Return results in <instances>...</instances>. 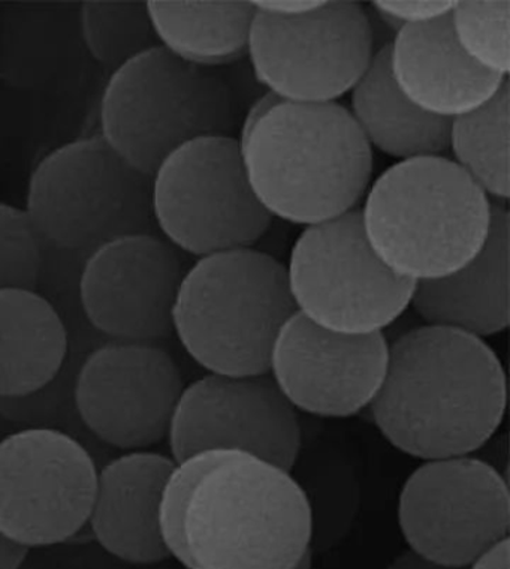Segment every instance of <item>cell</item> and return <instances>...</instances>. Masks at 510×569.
I'll use <instances>...</instances> for the list:
<instances>
[{
  "instance_id": "cell-26",
  "label": "cell",
  "mask_w": 510,
  "mask_h": 569,
  "mask_svg": "<svg viewBox=\"0 0 510 569\" xmlns=\"http://www.w3.org/2000/svg\"><path fill=\"white\" fill-rule=\"evenodd\" d=\"M78 32L94 62L111 72L133 56L159 46L146 2L78 3Z\"/></svg>"
},
{
  "instance_id": "cell-10",
  "label": "cell",
  "mask_w": 510,
  "mask_h": 569,
  "mask_svg": "<svg viewBox=\"0 0 510 569\" xmlns=\"http://www.w3.org/2000/svg\"><path fill=\"white\" fill-rule=\"evenodd\" d=\"M378 50L370 17L357 2H323L292 19L254 11L250 23L254 79L282 102L339 103L360 83Z\"/></svg>"
},
{
  "instance_id": "cell-33",
  "label": "cell",
  "mask_w": 510,
  "mask_h": 569,
  "mask_svg": "<svg viewBox=\"0 0 510 569\" xmlns=\"http://www.w3.org/2000/svg\"><path fill=\"white\" fill-rule=\"evenodd\" d=\"M29 550L0 532V569H20L28 559Z\"/></svg>"
},
{
  "instance_id": "cell-4",
  "label": "cell",
  "mask_w": 510,
  "mask_h": 569,
  "mask_svg": "<svg viewBox=\"0 0 510 569\" xmlns=\"http://www.w3.org/2000/svg\"><path fill=\"white\" fill-rule=\"evenodd\" d=\"M492 202L448 157L397 162L371 182L360 209L371 251L414 284L457 273L482 251Z\"/></svg>"
},
{
  "instance_id": "cell-29",
  "label": "cell",
  "mask_w": 510,
  "mask_h": 569,
  "mask_svg": "<svg viewBox=\"0 0 510 569\" xmlns=\"http://www.w3.org/2000/svg\"><path fill=\"white\" fill-rule=\"evenodd\" d=\"M456 2H374L371 12L392 37L408 26L433 23L451 14Z\"/></svg>"
},
{
  "instance_id": "cell-11",
  "label": "cell",
  "mask_w": 510,
  "mask_h": 569,
  "mask_svg": "<svg viewBox=\"0 0 510 569\" xmlns=\"http://www.w3.org/2000/svg\"><path fill=\"white\" fill-rule=\"evenodd\" d=\"M99 469L67 430L23 427L0 439V532L24 549L63 545L89 523Z\"/></svg>"
},
{
  "instance_id": "cell-31",
  "label": "cell",
  "mask_w": 510,
  "mask_h": 569,
  "mask_svg": "<svg viewBox=\"0 0 510 569\" xmlns=\"http://www.w3.org/2000/svg\"><path fill=\"white\" fill-rule=\"evenodd\" d=\"M509 538H504L479 555L466 569H509Z\"/></svg>"
},
{
  "instance_id": "cell-9",
  "label": "cell",
  "mask_w": 510,
  "mask_h": 569,
  "mask_svg": "<svg viewBox=\"0 0 510 569\" xmlns=\"http://www.w3.org/2000/svg\"><path fill=\"white\" fill-rule=\"evenodd\" d=\"M284 270L297 313L339 335H383L410 308L414 291L371 251L360 209L306 228Z\"/></svg>"
},
{
  "instance_id": "cell-15",
  "label": "cell",
  "mask_w": 510,
  "mask_h": 569,
  "mask_svg": "<svg viewBox=\"0 0 510 569\" xmlns=\"http://www.w3.org/2000/svg\"><path fill=\"white\" fill-rule=\"evenodd\" d=\"M167 439L174 461L202 451L233 450L289 472L304 446L300 417L270 375L207 373L184 386Z\"/></svg>"
},
{
  "instance_id": "cell-1",
  "label": "cell",
  "mask_w": 510,
  "mask_h": 569,
  "mask_svg": "<svg viewBox=\"0 0 510 569\" xmlns=\"http://www.w3.org/2000/svg\"><path fill=\"white\" fill-rule=\"evenodd\" d=\"M159 523L184 569H293L311 551L310 510L292 473L243 451L176 461Z\"/></svg>"
},
{
  "instance_id": "cell-23",
  "label": "cell",
  "mask_w": 510,
  "mask_h": 569,
  "mask_svg": "<svg viewBox=\"0 0 510 569\" xmlns=\"http://www.w3.org/2000/svg\"><path fill=\"white\" fill-rule=\"evenodd\" d=\"M77 40V3H0V81L17 89L47 83Z\"/></svg>"
},
{
  "instance_id": "cell-12",
  "label": "cell",
  "mask_w": 510,
  "mask_h": 569,
  "mask_svg": "<svg viewBox=\"0 0 510 569\" xmlns=\"http://www.w3.org/2000/svg\"><path fill=\"white\" fill-rule=\"evenodd\" d=\"M397 516L410 550L466 568L509 538L508 481L473 456L423 461L404 481Z\"/></svg>"
},
{
  "instance_id": "cell-7",
  "label": "cell",
  "mask_w": 510,
  "mask_h": 569,
  "mask_svg": "<svg viewBox=\"0 0 510 569\" xmlns=\"http://www.w3.org/2000/svg\"><path fill=\"white\" fill-rule=\"evenodd\" d=\"M26 213L42 243L86 257L117 237L156 231L151 176L129 166L99 133L64 142L30 174Z\"/></svg>"
},
{
  "instance_id": "cell-13",
  "label": "cell",
  "mask_w": 510,
  "mask_h": 569,
  "mask_svg": "<svg viewBox=\"0 0 510 569\" xmlns=\"http://www.w3.org/2000/svg\"><path fill=\"white\" fill-rule=\"evenodd\" d=\"M183 388L179 366L158 343L106 340L78 366L73 405L98 441L142 451L167 439Z\"/></svg>"
},
{
  "instance_id": "cell-30",
  "label": "cell",
  "mask_w": 510,
  "mask_h": 569,
  "mask_svg": "<svg viewBox=\"0 0 510 569\" xmlns=\"http://www.w3.org/2000/svg\"><path fill=\"white\" fill-rule=\"evenodd\" d=\"M322 3L318 0H266V2L259 0V2H252V6L254 11L261 14L292 19V17L306 16L318 10Z\"/></svg>"
},
{
  "instance_id": "cell-22",
  "label": "cell",
  "mask_w": 510,
  "mask_h": 569,
  "mask_svg": "<svg viewBox=\"0 0 510 569\" xmlns=\"http://www.w3.org/2000/svg\"><path fill=\"white\" fill-rule=\"evenodd\" d=\"M158 44L193 67L214 69L248 58L252 2L147 0Z\"/></svg>"
},
{
  "instance_id": "cell-20",
  "label": "cell",
  "mask_w": 510,
  "mask_h": 569,
  "mask_svg": "<svg viewBox=\"0 0 510 569\" xmlns=\"http://www.w3.org/2000/svg\"><path fill=\"white\" fill-rule=\"evenodd\" d=\"M63 313L38 290H0V399L38 393L71 357Z\"/></svg>"
},
{
  "instance_id": "cell-27",
  "label": "cell",
  "mask_w": 510,
  "mask_h": 569,
  "mask_svg": "<svg viewBox=\"0 0 510 569\" xmlns=\"http://www.w3.org/2000/svg\"><path fill=\"white\" fill-rule=\"evenodd\" d=\"M510 2H456L449 24L462 53L487 74L509 76Z\"/></svg>"
},
{
  "instance_id": "cell-21",
  "label": "cell",
  "mask_w": 510,
  "mask_h": 569,
  "mask_svg": "<svg viewBox=\"0 0 510 569\" xmlns=\"http://www.w3.org/2000/svg\"><path fill=\"white\" fill-rule=\"evenodd\" d=\"M349 97V113L371 152L399 162L448 157L451 122L423 114L401 97L389 76L388 44L376 51Z\"/></svg>"
},
{
  "instance_id": "cell-25",
  "label": "cell",
  "mask_w": 510,
  "mask_h": 569,
  "mask_svg": "<svg viewBox=\"0 0 510 569\" xmlns=\"http://www.w3.org/2000/svg\"><path fill=\"white\" fill-rule=\"evenodd\" d=\"M448 153L492 204L509 200V81L482 109L452 120Z\"/></svg>"
},
{
  "instance_id": "cell-28",
  "label": "cell",
  "mask_w": 510,
  "mask_h": 569,
  "mask_svg": "<svg viewBox=\"0 0 510 569\" xmlns=\"http://www.w3.org/2000/svg\"><path fill=\"white\" fill-rule=\"evenodd\" d=\"M44 244L20 207L0 201V290H38Z\"/></svg>"
},
{
  "instance_id": "cell-6",
  "label": "cell",
  "mask_w": 510,
  "mask_h": 569,
  "mask_svg": "<svg viewBox=\"0 0 510 569\" xmlns=\"http://www.w3.org/2000/svg\"><path fill=\"white\" fill-rule=\"evenodd\" d=\"M236 102L214 69L193 67L161 46L111 72L99 102V136L147 176L186 142L232 137Z\"/></svg>"
},
{
  "instance_id": "cell-5",
  "label": "cell",
  "mask_w": 510,
  "mask_h": 569,
  "mask_svg": "<svg viewBox=\"0 0 510 569\" xmlns=\"http://www.w3.org/2000/svg\"><path fill=\"white\" fill-rule=\"evenodd\" d=\"M296 313L284 266L246 249L200 258L189 267L172 329L207 373L261 377L268 375L280 330Z\"/></svg>"
},
{
  "instance_id": "cell-19",
  "label": "cell",
  "mask_w": 510,
  "mask_h": 569,
  "mask_svg": "<svg viewBox=\"0 0 510 569\" xmlns=\"http://www.w3.org/2000/svg\"><path fill=\"white\" fill-rule=\"evenodd\" d=\"M410 308L423 326L482 339L509 327V213L492 206L490 234L473 261L447 278L414 284Z\"/></svg>"
},
{
  "instance_id": "cell-17",
  "label": "cell",
  "mask_w": 510,
  "mask_h": 569,
  "mask_svg": "<svg viewBox=\"0 0 510 569\" xmlns=\"http://www.w3.org/2000/svg\"><path fill=\"white\" fill-rule=\"evenodd\" d=\"M388 71L406 101L444 122L482 109L509 81L466 58L453 40L449 16L400 29L388 44Z\"/></svg>"
},
{
  "instance_id": "cell-2",
  "label": "cell",
  "mask_w": 510,
  "mask_h": 569,
  "mask_svg": "<svg viewBox=\"0 0 510 569\" xmlns=\"http://www.w3.org/2000/svg\"><path fill=\"white\" fill-rule=\"evenodd\" d=\"M508 379L482 339L421 326L389 343L369 412L397 450L422 461L472 456L503 422Z\"/></svg>"
},
{
  "instance_id": "cell-16",
  "label": "cell",
  "mask_w": 510,
  "mask_h": 569,
  "mask_svg": "<svg viewBox=\"0 0 510 569\" xmlns=\"http://www.w3.org/2000/svg\"><path fill=\"white\" fill-rule=\"evenodd\" d=\"M388 351L384 335L332 333L296 313L272 345L268 375L297 412L349 418L374 402Z\"/></svg>"
},
{
  "instance_id": "cell-8",
  "label": "cell",
  "mask_w": 510,
  "mask_h": 569,
  "mask_svg": "<svg viewBox=\"0 0 510 569\" xmlns=\"http://www.w3.org/2000/svg\"><path fill=\"white\" fill-rule=\"evenodd\" d=\"M156 231L200 258L254 249L272 219L259 206L233 137H201L168 154L151 174Z\"/></svg>"
},
{
  "instance_id": "cell-18",
  "label": "cell",
  "mask_w": 510,
  "mask_h": 569,
  "mask_svg": "<svg viewBox=\"0 0 510 569\" xmlns=\"http://www.w3.org/2000/svg\"><path fill=\"white\" fill-rule=\"evenodd\" d=\"M174 465L161 452L128 451L99 471L88 526L107 553L133 565L171 559L159 511Z\"/></svg>"
},
{
  "instance_id": "cell-24",
  "label": "cell",
  "mask_w": 510,
  "mask_h": 569,
  "mask_svg": "<svg viewBox=\"0 0 510 569\" xmlns=\"http://www.w3.org/2000/svg\"><path fill=\"white\" fill-rule=\"evenodd\" d=\"M291 473L309 506L310 549L313 555L326 553L344 540L360 511L356 469L337 451L313 450L300 452Z\"/></svg>"
},
{
  "instance_id": "cell-14",
  "label": "cell",
  "mask_w": 510,
  "mask_h": 569,
  "mask_svg": "<svg viewBox=\"0 0 510 569\" xmlns=\"http://www.w3.org/2000/svg\"><path fill=\"white\" fill-rule=\"evenodd\" d=\"M183 253L158 232L107 241L81 261L77 295L88 326L114 342L158 343L174 335Z\"/></svg>"
},
{
  "instance_id": "cell-32",
  "label": "cell",
  "mask_w": 510,
  "mask_h": 569,
  "mask_svg": "<svg viewBox=\"0 0 510 569\" xmlns=\"http://www.w3.org/2000/svg\"><path fill=\"white\" fill-rule=\"evenodd\" d=\"M387 569H466V568H456L448 567V565H442L439 562H434V560L426 558V556L417 553L413 550H406L403 553L396 556L392 559V562L388 565Z\"/></svg>"
},
{
  "instance_id": "cell-3",
  "label": "cell",
  "mask_w": 510,
  "mask_h": 569,
  "mask_svg": "<svg viewBox=\"0 0 510 569\" xmlns=\"http://www.w3.org/2000/svg\"><path fill=\"white\" fill-rule=\"evenodd\" d=\"M237 141L259 206L304 230L360 209L373 182V152L340 103L276 102Z\"/></svg>"
},
{
  "instance_id": "cell-34",
  "label": "cell",
  "mask_w": 510,
  "mask_h": 569,
  "mask_svg": "<svg viewBox=\"0 0 510 569\" xmlns=\"http://www.w3.org/2000/svg\"><path fill=\"white\" fill-rule=\"evenodd\" d=\"M293 569H313V551H310Z\"/></svg>"
}]
</instances>
